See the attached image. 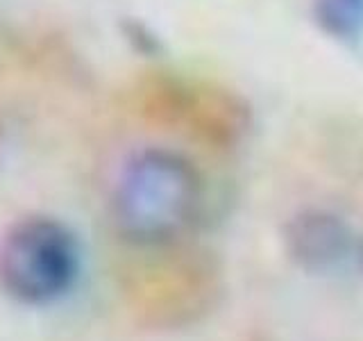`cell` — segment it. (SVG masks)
<instances>
[{
	"label": "cell",
	"instance_id": "cell-2",
	"mask_svg": "<svg viewBox=\"0 0 363 341\" xmlns=\"http://www.w3.org/2000/svg\"><path fill=\"white\" fill-rule=\"evenodd\" d=\"M82 269L77 237L52 216L18 221L0 246V282L26 305H50L71 293Z\"/></svg>",
	"mask_w": 363,
	"mask_h": 341
},
{
	"label": "cell",
	"instance_id": "cell-4",
	"mask_svg": "<svg viewBox=\"0 0 363 341\" xmlns=\"http://www.w3.org/2000/svg\"><path fill=\"white\" fill-rule=\"evenodd\" d=\"M289 250L309 271L336 269L350 255V230L325 212H306L289 225Z\"/></svg>",
	"mask_w": 363,
	"mask_h": 341
},
{
	"label": "cell",
	"instance_id": "cell-3",
	"mask_svg": "<svg viewBox=\"0 0 363 341\" xmlns=\"http://www.w3.org/2000/svg\"><path fill=\"white\" fill-rule=\"evenodd\" d=\"M147 121L213 146L234 144L247 128L245 105L227 89L198 77L157 73L136 89Z\"/></svg>",
	"mask_w": 363,
	"mask_h": 341
},
{
	"label": "cell",
	"instance_id": "cell-5",
	"mask_svg": "<svg viewBox=\"0 0 363 341\" xmlns=\"http://www.w3.org/2000/svg\"><path fill=\"white\" fill-rule=\"evenodd\" d=\"M315 11L334 37H354L363 26V0H315Z\"/></svg>",
	"mask_w": 363,
	"mask_h": 341
},
{
	"label": "cell",
	"instance_id": "cell-1",
	"mask_svg": "<svg viewBox=\"0 0 363 341\" xmlns=\"http://www.w3.org/2000/svg\"><path fill=\"white\" fill-rule=\"evenodd\" d=\"M204 180L186 155L145 148L123 164L111 193L118 232L136 246H166L198 221Z\"/></svg>",
	"mask_w": 363,
	"mask_h": 341
}]
</instances>
